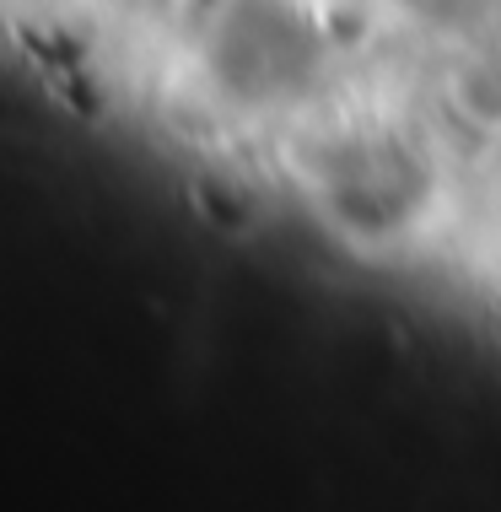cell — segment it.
<instances>
[{"label": "cell", "instance_id": "cell-1", "mask_svg": "<svg viewBox=\"0 0 501 512\" xmlns=\"http://www.w3.org/2000/svg\"><path fill=\"white\" fill-rule=\"evenodd\" d=\"M453 108L464 114L475 130L501 135V54H475L448 76Z\"/></svg>", "mask_w": 501, "mask_h": 512}]
</instances>
